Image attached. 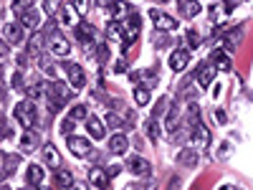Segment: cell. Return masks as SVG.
<instances>
[{"mask_svg":"<svg viewBox=\"0 0 253 190\" xmlns=\"http://www.w3.org/2000/svg\"><path fill=\"white\" fill-rule=\"evenodd\" d=\"M15 119L26 129L36 127V107H33V99H26V102H18L15 104Z\"/></svg>","mask_w":253,"mask_h":190,"instance_id":"obj_2","label":"cell"},{"mask_svg":"<svg viewBox=\"0 0 253 190\" xmlns=\"http://www.w3.org/2000/svg\"><path fill=\"white\" fill-rule=\"evenodd\" d=\"M20 150H23L26 155H28V152H33V150H36V135H33L30 129H26V135L20 137Z\"/></svg>","mask_w":253,"mask_h":190,"instance_id":"obj_27","label":"cell"},{"mask_svg":"<svg viewBox=\"0 0 253 190\" xmlns=\"http://www.w3.org/2000/svg\"><path fill=\"white\" fill-rule=\"evenodd\" d=\"M188 61H190V51L188 48H175L170 53V69L172 71H182L185 66H188Z\"/></svg>","mask_w":253,"mask_h":190,"instance_id":"obj_7","label":"cell"},{"mask_svg":"<svg viewBox=\"0 0 253 190\" xmlns=\"http://www.w3.org/2000/svg\"><path fill=\"white\" fill-rule=\"evenodd\" d=\"M71 129H74V119L69 117V119H63V122H61V135H63V137H69V135H71Z\"/></svg>","mask_w":253,"mask_h":190,"instance_id":"obj_41","label":"cell"},{"mask_svg":"<svg viewBox=\"0 0 253 190\" xmlns=\"http://www.w3.org/2000/svg\"><path fill=\"white\" fill-rule=\"evenodd\" d=\"M63 8V0H43V10H46L48 18H56Z\"/></svg>","mask_w":253,"mask_h":190,"instance_id":"obj_26","label":"cell"},{"mask_svg":"<svg viewBox=\"0 0 253 190\" xmlns=\"http://www.w3.org/2000/svg\"><path fill=\"white\" fill-rule=\"evenodd\" d=\"M238 41H240V31L238 28H233V33H230V36L225 38V51H236V46H238Z\"/></svg>","mask_w":253,"mask_h":190,"instance_id":"obj_32","label":"cell"},{"mask_svg":"<svg viewBox=\"0 0 253 190\" xmlns=\"http://www.w3.org/2000/svg\"><path fill=\"white\" fill-rule=\"evenodd\" d=\"M164 107H170V102H167V96H162V99H160V102L155 104V109H152V117H155V119H157L160 114H164Z\"/></svg>","mask_w":253,"mask_h":190,"instance_id":"obj_36","label":"cell"},{"mask_svg":"<svg viewBox=\"0 0 253 190\" xmlns=\"http://www.w3.org/2000/svg\"><path fill=\"white\" fill-rule=\"evenodd\" d=\"M127 170L134 173V175H147L149 173V162L145 158H139V155H132V158H127Z\"/></svg>","mask_w":253,"mask_h":190,"instance_id":"obj_11","label":"cell"},{"mask_svg":"<svg viewBox=\"0 0 253 190\" xmlns=\"http://www.w3.org/2000/svg\"><path fill=\"white\" fill-rule=\"evenodd\" d=\"M10 135H13V132H10V127L5 125V122H3V119H0V137H3V140H8Z\"/></svg>","mask_w":253,"mask_h":190,"instance_id":"obj_43","label":"cell"},{"mask_svg":"<svg viewBox=\"0 0 253 190\" xmlns=\"http://www.w3.org/2000/svg\"><path fill=\"white\" fill-rule=\"evenodd\" d=\"M149 96H152V92H149L147 84H137V86H134V102H137L139 107H145V104L149 102Z\"/></svg>","mask_w":253,"mask_h":190,"instance_id":"obj_21","label":"cell"},{"mask_svg":"<svg viewBox=\"0 0 253 190\" xmlns=\"http://www.w3.org/2000/svg\"><path fill=\"white\" fill-rule=\"evenodd\" d=\"M13 89H23V74L20 71L13 74Z\"/></svg>","mask_w":253,"mask_h":190,"instance_id":"obj_44","label":"cell"},{"mask_svg":"<svg viewBox=\"0 0 253 190\" xmlns=\"http://www.w3.org/2000/svg\"><path fill=\"white\" fill-rule=\"evenodd\" d=\"M81 46H84V53H86V56H94V53H96V43H94L91 38L81 41Z\"/></svg>","mask_w":253,"mask_h":190,"instance_id":"obj_40","label":"cell"},{"mask_svg":"<svg viewBox=\"0 0 253 190\" xmlns=\"http://www.w3.org/2000/svg\"><path fill=\"white\" fill-rule=\"evenodd\" d=\"M76 36H79V41H86V38L94 36V28L89 23H79V26H76Z\"/></svg>","mask_w":253,"mask_h":190,"instance_id":"obj_31","label":"cell"},{"mask_svg":"<svg viewBox=\"0 0 253 190\" xmlns=\"http://www.w3.org/2000/svg\"><path fill=\"white\" fill-rule=\"evenodd\" d=\"M43 94H46V86H43V84H30L28 86V99H38Z\"/></svg>","mask_w":253,"mask_h":190,"instance_id":"obj_34","label":"cell"},{"mask_svg":"<svg viewBox=\"0 0 253 190\" xmlns=\"http://www.w3.org/2000/svg\"><path fill=\"white\" fill-rule=\"evenodd\" d=\"M43 167L41 165H28V170H26V180L30 183V185H41L43 183Z\"/></svg>","mask_w":253,"mask_h":190,"instance_id":"obj_19","label":"cell"},{"mask_svg":"<svg viewBox=\"0 0 253 190\" xmlns=\"http://www.w3.org/2000/svg\"><path fill=\"white\" fill-rule=\"evenodd\" d=\"M96 56H99V61H109V56H112V53H109V46H106V43H102V46H96Z\"/></svg>","mask_w":253,"mask_h":190,"instance_id":"obj_39","label":"cell"},{"mask_svg":"<svg viewBox=\"0 0 253 190\" xmlns=\"http://www.w3.org/2000/svg\"><path fill=\"white\" fill-rule=\"evenodd\" d=\"M106 125H112V127H119V125H122V119H119L117 114H106Z\"/></svg>","mask_w":253,"mask_h":190,"instance_id":"obj_45","label":"cell"},{"mask_svg":"<svg viewBox=\"0 0 253 190\" xmlns=\"http://www.w3.org/2000/svg\"><path fill=\"white\" fill-rule=\"evenodd\" d=\"M74 122H79V119H86V117H89V114H86V107L84 104H76L74 109H71V114H69Z\"/></svg>","mask_w":253,"mask_h":190,"instance_id":"obj_35","label":"cell"},{"mask_svg":"<svg viewBox=\"0 0 253 190\" xmlns=\"http://www.w3.org/2000/svg\"><path fill=\"white\" fill-rule=\"evenodd\" d=\"M213 79H215V66L213 63H203L200 66V74H197V84H200L203 89H208L213 84Z\"/></svg>","mask_w":253,"mask_h":190,"instance_id":"obj_14","label":"cell"},{"mask_svg":"<svg viewBox=\"0 0 253 190\" xmlns=\"http://www.w3.org/2000/svg\"><path fill=\"white\" fill-rule=\"evenodd\" d=\"M53 183H56L59 188H69V185H74V175L69 173V170H56V175H53Z\"/></svg>","mask_w":253,"mask_h":190,"instance_id":"obj_25","label":"cell"},{"mask_svg":"<svg viewBox=\"0 0 253 190\" xmlns=\"http://www.w3.org/2000/svg\"><path fill=\"white\" fill-rule=\"evenodd\" d=\"M114 69H117V71H127V69H129V66H127V59H119V61L114 63Z\"/></svg>","mask_w":253,"mask_h":190,"instance_id":"obj_48","label":"cell"},{"mask_svg":"<svg viewBox=\"0 0 253 190\" xmlns=\"http://www.w3.org/2000/svg\"><path fill=\"white\" fill-rule=\"evenodd\" d=\"M74 8L79 10V16H86V13L91 10V0H76V3H74Z\"/></svg>","mask_w":253,"mask_h":190,"instance_id":"obj_37","label":"cell"},{"mask_svg":"<svg viewBox=\"0 0 253 190\" xmlns=\"http://www.w3.org/2000/svg\"><path fill=\"white\" fill-rule=\"evenodd\" d=\"M69 150L76 155V158H86V155L91 152V144L86 142L84 137H74V135H69Z\"/></svg>","mask_w":253,"mask_h":190,"instance_id":"obj_10","label":"cell"},{"mask_svg":"<svg viewBox=\"0 0 253 190\" xmlns=\"http://www.w3.org/2000/svg\"><path fill=\"white\" fill-rule=\"evenodd\" d=\"M20 18V26H26V28H36L38 23H41V18H38V13H36V10H26V13H20L18 16Z\"/></svg>","mask_w":253,"mask_h":190,"instance_id":"obj_22","label":"cell"},{"mask_svg":"<svg viewBox=\"0 0 253 190\" xmlns=\"http://www.w3.org/2000/svg\"><path fill=\"white\" fill-rule=\"evenodd\" d=\"M149 18H152V23H155V28L157 31H162V33H170V31H175L178 28V20H175L172 16H167V13H162V10H149Z\"/></svg>","mask_w":253,"mask_h":190,"instance_id":"obj_5","label":"cell"},{"mask_svg":"<svg viewBox=\"0 0 253 190\" xmlns=\"http://www.w3.org/2000/svg\"><path fill=\"white\" fill-rule=\"evenodd\" d=\"M3 38L8 43H20L23 41V26L20 23H5L3 26Z\"/></svg>","mask_w":253,"mask_h":190,"instance_id":"obj_12","label":"cell"},{"mask_svg":"<svg viewBox=\"0 0 253 190\" xmlns=\"http://www.w3.org/2000/svg\"><path fill=\"white\" fill-rule=\"evenodd\" d=\"M139 26H142V20H139V16L137 13H129L127 18H124V38H122V43H124V48L127 46H132L137 38H139Z\"/></svg>","mask_w":253,"mask_h":190,"instance_id":"obj_3","label":"cell"},{"mask_svg":"<svg viewBox=\"0 0 253 190\" xmlns=\"http://www.w3.org/2000/svg\"><path fill=\"white\" fill-rule=\"evenodd\" d=\"M41 69L46 71L48 76H56V66H53V63H51V61L46 59V56H41Z\"/></svg>","mask_w":253,"mask_h":190,"instance_id":"obj_38","label":"cell"},{"mask_svg":"<svg viewBox=\"0 0 253 190\" xmlns=\"http://www.w3.org/2000/svg\"><path fill=\"white\" fill-rule=\"evenodd\" d=\"M41 152H43V160H46V165L53 167V170H59V167H61V155H59V150L53 147L51 142H46V147H43Z\"/></svg>","mask_w":253,"mask_h":190,"instance_id":"obj_13","label":"cell"},{"mask_svg":"<svg viewBox=\"0 0 253 190\" xmlns=\"http://www.w3.org/2000/svg\"><path fill=\"white\" fill-rule=\"evenodd\" d=\"M66 74H69V81L74 86V92L86 84V74H84V69H81L79 63H69V66H66Z\"/></svg>","mask_w":253,"mask_h":190,"instance_id":"obj_9","label":"cell"},{"mask_svg":"<svg viewBox=\"0 0 253 190\" xmlns=\"http://www.w3.org/2000/svg\"><path fill=\"white\" fill-rule=\"evenodd\" d=\"M200 3L197 0H180V13L185 16V18H195L197 13H200Z\"/></svg>","mask_w":253,"mask_h":190,"instance_id":"obj_16","label":"cell"},{"mask_svg":"<svg viewBox=\"0 0 253 190\" xmlns=\"http://www.w3.org/2000/svg\"><path fill=\"white\" fill-rule=\"evenodd\" d=\"M145 129H147V135H149V140H152V142H157V140H160V125H157V119H155V117L147 119Z\"/></svg>","mask_w":253,"mask_h":190,"instance_id":"obj_30","label":"cell"},{"mask_svg":"<svg viewBox=\"0 0 253 190\" xmlns=\"http://www.w3.org/2000/svg\"><path fill=\"white\" fill-rule=\"evenodd\" d=\"M213 61L218 63V69H221V71H230V69H233V61H230V56L223 53V51H218V53L213 56Z\"/></svg>","mask_w":253,"mask_h":190,"instance_id":"obj_28","label":"cell"},{"mask_svg":"<svg viewBox=\"0 0 253 190\" xmlns=\"http://www.w3.org/2000/svg\"><path fill=\"white\" fill-rule=\"evenodd\" d=\"M190 144L193 147H208L210 144V132H208V127L203 125V122H195V125L190 127Z\"/></svg>","mask_w":253,"mask_h":190,"instance_id":"obj_4","label":"cell"},{"mask_svg":"<svg viewBox=\"0 0 253 190\" xmlns=\"http://www.w3.org/2000/svg\"><path fill=\"white\" fill-rule=\"evenodd\" d=\"M106 38L122 41L124 38V26L119 23V20H109V23H106Z\"/></svg>","mask_w":253,"mask_h":190,"instance_id":"obj_20","label":"cell"},{"mask_svg":"<svg viewBox=\"0 0 253 190\" xmlns=\"http://www.w3.org/2000/svg\"><path fill=\"white\" fill-rule=\"evenodd\" d=\"M10 56V48H8V41H0V63H5Z\"/></svg>","mask_w":253,"mask_h":190,"instance_id":"obj_42","label":"cell"},{"mask_svg":"<svg viewBox=\"0 0 253 190\" xmlns=\"http://www.w3.org/2000/svg\"><path fill=\"white\" fill-rule=\"evenodd\" d=\"M76 16H79V10L74 5H63L61 8V23L63 26H76Z\"/></svg>","mask_w":253,"mask_h":190,"instance_id":"obj_23","label":"cell"},{"mask_svg":"<svg viewBox=\"0 0 253 190\" xmlns=\"http://www.w3.org/2000/svg\"><path fill=\"white\" fill-rule=\"evenodd\" d=\"M46 96L51 99L53 111H59V107H63L66 102H71L74 89H69L63 81H53V84H48V86H46Z\"/></svg>","mask_w":253,"mask_h":190,"instance_id":"obj_1","label":"cell"},{"mask_svg":"<svg viewBox=\"0 0 253 190\" xmlns=\"http://www.w3.org/2000/svg\"><path fill=\"white\" fill-rule=\"evenodd\" d=\"M127 147H129V140L124 135H114L112 140H109V150H112L114 155H124Z\"/></svg>","mask_w":253,"mask_h":190,"instance_id":"obj_17","label":"cell"},{"mask_svg":"<svg viewBox=\"0 0 253 190\" xmlns=\"http://www.w3.org/2000/svg\"><path fill=\"white\" fill-rule=\"evenodd\" d=\"M33 8V0H13V13L20 16V13H26V10Z\"/></svg>","mask_w":253,"mask_h":190,"instance_id":"obj_33","label":"cell"},{"mask_svg":"<svg viewBox=\"0 0 253 190\" xmlns=\"http://www.w3.org/2000/svg\"><path fill=\"white\" fill-rule=\"evenodd\" d=\"M41 46H43V33H33V38L28 41V53L30 56H38Z\"/></svg>","mask_w":253,"mask_h":190,"instance_id":"obj_29","label":"cell"},{"mask_svg":"<svg viewBox=\"0 0 253 190\" xmlns=\"http://www.w3.org/2000/svg\"><path fill=\"white\" fill-rule=\"evenodd\" d=\"M86 127H89V135H91L94 140H104V125H102V119L86 117Z\"/></svg>","mask_w":253,"mask_h":190,"instance_id":"obj_18","label":"cell"},{"mask_svg":"<svg viewBox=\"0 0 253 190\" xmlns=\"http://www.w3.org/2000/svg\"><path fill=\"white\" fill-rule=\"evenodd\" d=\"M106 10H109V16H112V20H124L132 13V5L127 0H109Z\"/></svg>","mask_w":253,"mask_h":190,"instance_id":"obj_6","label":"cell"},{"mask_svg":"<svg viewBox=\"0 0 253 190\" xmlns=\"http://www.w3.org/2000/svg\"><path fill=\"white\" fill-rule=\"evenodd\" d=\"M185 41H190V46H197V43H200V38H197V33H195V31H190Z\"/></svg>","mask_w":253,"mask_h":190,"instance_id":"obj_47","label":"cell"},{"mask_svg":"<svg viewBox=\"0 0 253 190\" xmlns=\"http://www.w3.org/2000/svg\"><path fill=\"white\" fill-rule=\"evenodd\" d=\"M178 162H180L182 167H195V165H197V155H195V150H180Z\"/></svg>","mask_w":253,"mask_h":190,"instance_id":"obj_24","label":"cell"},{"mask_svg":"<svg viewBox=\"0 0 253 190\" xmlns=\"http://www.w3.org/2000/svg\"><path fill=\"white\" fill-rule=\"evenodd\" d=\"M48 48H51L53 56H69V53H71L69 41H66L63 36H59V33H53V36L48 38Z\"/></svg>","mask_w":253,"mask_h":190,"instance_id":"obj_8","label":"cell"},{"mask_svg":"<svg viewBox=\"0 0 253 190\" xmlns=\"http://www.w3.org/2000/svg\"><path fill=\"white\" fill-rule=\"evenodd\" d=\"M89 183L96 185V188H106V185H109L106 170H102V167H91V170H89Z\"/></svg>","mask_w":253,"mask_h":190,"instance_id":"obj_15","label":"cell"},{"mask_svg":"<svg viewBox=\"0 0 253 190\" xmlns=\"http://www.w3.org/2000/svg\"><path fill=\"white\" fill-rule=\"evenodd\" d=\"M119 173H122V167H119V165H112V167H109V170H106V175H109V180H112V177H117Z\"/></svg>","mask_w":253,"mask_h":190,"instance_id":"obj_46","label":"cell"}]
</instances>
